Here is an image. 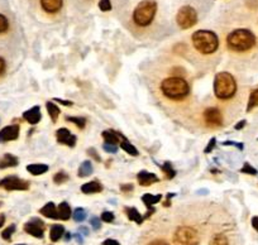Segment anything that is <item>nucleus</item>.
Wrapping results in <instances>:
<instances>
[{"instance_id": "obj_4", "label": "nucleus", "mask_w": 258, "mask_h": 245, "mask_svg": "<svg viewBox=\"0 0 258 245\" xmlns=\"http://www.w3.org/2000/svg\"><path fill=\"white\" fill-rule=\"evenodd\" d=\"M237 93V83L229 72L217 73L214 80V94L219 100H229Z\"/></svg>"}, {"instance_id": "obj_45", "label": "nucleus", "mask_w": 258, "mask_h": 245, "mask_svg": "<svg viewBox=\"0 0 258 245\" xmlns=\"http://www.w3.org/2000/svg\"><path fill=\"white\" fill-rule=\"evenodd\" d=\"M148 245H170L167 241H165V240H153V241H151Z\"/></svg>"}, {"instance_id": "obj_25", "label": "nucleus", "mask_w": 258, "mask_h": 245, "mask_svg": "<svg viewBox=\"0 0 258 245\" xmlns=\"http://www.w3.org/2000/svg\"><path fill=\"white\" fill-rule=\"evenodd\" d=\"M64 235V227L62 225H52L49 230V237L52 241H58Z\"/></svg>"}, {"instance_id": "obj_11", "label": "nucleus", "mask_w": 258, "mask_h": 245, "mask_svg": "<svg viewBox=\"0 0 258 245\" xmlns=\"http://www.w3.org/2000/svg\"><path fill=\"white\" fill-rule=\"evenodd\" d=\"M56 138H57V142L59 144H63V145H68V147L74 148L76 145V140L78 138L73 134L69 129L66 128H61L56 132Z\"/></svg>"}, {"instance_id": "obj_49", "label": "nucleus", "mask_w": 258, "mask_h": 245, "mask_svg": "<svg viewBox=\"0 0 258 245\" xmlns=\"http://www.w3.org/2000/svg\"><path fill=\"white\" fill-rule=\"evenodd\" d=\"M76 239V241L79 242V244H83L84 242V239H83V236H81V234L80 232H79V234H75V236H74Z\"/></svg>"}, {"instance_id": "obj_37", "label": "nucleus", "mask_w": 258, "mask_h": 245, "mask_svg": "<svg viewBox=\"0 0 258 245\" xmlns=\"http://www.w3.org/2000/svg\"><path fill=\"white\" fill-rule=\"evenodd\" d=\"M99 8L101 12H109L111 9L110 0H100L99 2Z\"/></svg>"}, {"instance_id": "obj_23", "label": "nucleus", "mask_w": 258, "mask_h": 245, "mask_svg": "<svg viewBox=\"0 0 258 245\" xmlns=\"http://www.w3.org/2000/svg\"><path fill=\"white\" fill-rule=\"evenodd\" d=\"M27 171L33 176H41L48 171V166L42 165V163H33V165L27 166Z\"/></svg>"}, {"instance_id": "obj_3", "label": "nucleus", "mask_w": 258, "mask_h": 245, "mask_svg": "<svg viewBox=\"0 0 258 245\" xmlns=\"http://www.w3.org/2000/svg\"><path fill=\"white\" fill-rule=\"evenodd\" d=\"M227 43L232 51L245 52L254 47L255 37L248 29H235L228 36Z\"/></svg>"}, {"instance_id": "obj_10", "label": "nucleus", "mask_w": 258, "mask_h": 245, "mask_svg": "<svg viewBox=\"0 0 258 245\" xmlns=\"http://www.w3.org/2000/svg\"><path fill=\"white\" fill-rule=\"evenodd\" d=\"M24 231L34 237L42 239L44 236V224L39 219H32L31 221L24 225Z\"/></svg>"}, {"instance_id": "obj_51", "label": "nucleus", "mask_w": 258, "mask_h": 245, "mask_svg": "<svg viewBox=\"0 0 258 245\" xmlns=\"http://www.w3.org/2000/svg\"><path fill=\"white\" fill-rule=\"evenodd\" d=\"M79 231H81V232H83V234L84 235H85V236H86V235H89V229H88V227H80V229H79Z\"/></svg>"}, {"instance_id": "obj_21", "label": "nucleus", "mask_w": 258, "mask_h": 245, "mask_svg": "<svg viewBox=\"0 0 258 245\" xmlns=\"http://www.w3.org/2000/svg\"><path fill=\"white\" fill-rule=\"evenodd\" d=\"M119 145H120L121 149H123L124 152L128 153V154L133 155V157H136V155H138L137 148H136L135 145L132 144V143L129 142V140L126 139V138L124 137V135L121 134V133H120V143H119Z\"/></svg>"}, {"instance_id": "obj_29", "label": "nucleus", "mask_w": 258, "mask_h": 245, "mask_svg": "<svg viewBox=\"0 0 258 245\" xmlns=\"http://www.w3.org/2000/svg\"><path fill=\"white\" fill-rule=\"evenodd\" d=\"M66 120L70 121V123H74V124L78 128H80V129H84L86 125V119L83 118V116H68Z\"/></svg>"}, {"instance_id": "obj_2", "label": "nucleus", "mask_w": 258, "mask_h": 245, "mask_svg": "<svg viewBox=\"0 0 258 245\" xmlns=\"http://www.w3.org/2000/svg\"><path fill=\"white\" fill-rule=\"evenodd\" d=\"M194 47L197 48L198 52L203 54H212L219 47V38L217 34L212 31H197L191 37Z\"/></svg>"}, {"instance_id": "obj_24", "label": "nucleus", "mask_w": 258, "mask_h": 245, "mask_svg": "<svg viewBox=\"0 0 258 245\" xmlns=\"http://www.w3.org/2000/svg\"><path fill=\"white\" fill-rule=\"evenodd\" d=\"M94 172V167L93 165H91L90 160H84L83 163H81V166L79 167V171H78V175L79 177H88V176L93 175Z\"/></svg>"}, {"instance_id": "obj_41", "label": "nucleus", "mask_w": 258, "mask_h": 245, "mask_svg": "<svg viewBox=\"0 0 258 245\" xmlns=\"http://www.w3.org/2000/svg\"><path fill=\"white\" fill-rule=\"evenodd\" d=\"M215 143H217V139H215V138H212V139H210V142L208 143L207 148H205V149H204V152L205 153H210V152H212V150L215 148Z\"/></svg>"}, {"instance_id": "obj_16", "label": "nucleus", "mask_w": 258, "mask_h": 245, "mask_svg": "<svg viewBox=\"0 0 258 245\" xmlns=\"http://www.w3.org/2000/svg\"><path fill=\"white\" fill-rule=\"evenodd\" d=\"M19 159L16 155L11 154V153H6L3 157L0 158V170H6V168L16 167L18 166Z\"/></svg>"}, {"instance_id": "obj_46", "label": "nucleus", "mask_w": 258, "mask_h": 245, "mask_svg": "<svg viewBox=\"0 0 258 245\" xmlns=\"http://www.w3.org/2000/svg\"><path fill=\"white\" fill-rule=\"evenodd\" d=\"M103 245H120V244L114 239H106L105 241L103 242Z\"/></svg>"}, {"instance_id": "obj_47", "label": "nucleus", "mask_w": 258, "mask_h": 245, "mask_svg": "<svg viewBox=\"0 0 258 245\" xmlns=\"http://www.w3.org/2000/svg\"><path fill=\"white\" fill-rule=\"evenodd\" d=\"M133 190V185H131V183H129V185H123V186H121V191H132Z\"/></svg>"}, {"instance_id": "obj_9", "label": "nucleus", "mask_w": 258, "mask_h": 245, "mask_svg": "<svg viewBox=\"0 0 258 245\" xmlns=\"http://www.w3.org/2000/svg\"><path fill=\"white\" fill-rule=\"evenodd\" d=\"M205 124L212 128H218L223 124L222 111L218 108H208L204 111Z\"/></svg>"}, {"instance_id": "obj_32", "label": "nucleus", "mask_w": 258, "mask_h": 245, "mask_svg": "<svg viewBox=\"0 0 258 245\" xmlns=\"http://www.w3.org/2000/svg\"><path fill=\"white\" fill-rule=\"evenodd\" d=\"M73 217L76 222H83L86 219V211L83 207H79L73 212Z\"/></svg>"}, {"instance_id": "obj_35", "label": "nucleus", "mask_w": 258, "mask_h": 245, "mask_svg": "<svg viewBox=\"0 0 258 245\" xmlns=\"http://www.w3.org/2000/svg\"><path fill=\"white\" fill-rule=\"evenodd\" d=\"M9 29V21L7 19L6 16L0 14V34L6 33Z\"/></svg>"}, {"instance_id": "obj_8", "label": "nucleus", "mask_w": 258, "mask_h": 245, "mask_svg": "<svg viewBox=\"0 0 258 245\" xmlns=\"http://www.w3.org/2000/svg\"><path fill=\"white\" fill-rule=\"evenodd\" d=\"M0 187L7 191H27L29 189V182L17 176H8L0 180Z\"/></svg>"}, {"instance_id": "obj_27", "label": "nucleus", "mask_w": 258, "mask_h": 245, "mask_svg": "<svg viewBox=\"0 0 258 245\" xmlns=\"http://www.w3.org/2000/svg\"><path fill=\"white\" fill-rule=\"evenodd\" d=\"M126 216H128L129 220L137 222L138 225L142 224L143 220H145V217H143L142 215L138 212V210L135 209V207H129V209H126Z\"/></svg>"}, {"instance_id": "obj_48", "label": "nucleus", "mask_w": 258, "mask_h": 245, "mask_svg": "<svg viewBox=\"0 0 258 245\" xmlns=\"http://www.w3.org/2000/svg\"><path fill=\"white\" fill-rule=\"evenodd\" d=\"M252 226L258 231V216H254L252 219Z\"/></svg>"}, {"instance_id": "obj_44", "label": "nucleus", "mask_w": 258, "mask_h": 245, "mask_svg": "<svg viewBox=\"0 0 258 245\" xmlns=\"http://www.w3.org/2000/svg\"><path fill=\"white\" fill-rule=\"evenodd\" d=\"M53 101H56V103H59V104H62V105H64V106H71L73 105V101H68V100H62V99H58V98H56V99H53Z\"/></svg>"}, {"instance_id": "obj_14", "label": "nucleus", "mask_w": 258, "mask_h": 245, "mask_svg": "<svg viewBox=\"0 0 258 245\" xmlns=\"http://www.w3.org/2000/svg\"><path fill=\"white\" fill-rule=\"evenodd\" d=\"M23 118H24V120L28 121L29 124H32V125L38 124V121L41 120V118H42L41 108H39V106H33V108H31L29 110L24 111Z\"/></svg>"}, {"instance_id": "obj_1", "label": "nucleus", "mask_w": 258, "mask_h": 245, "mask_svg": "<svg viewBox=\"0 0 258 245\" xmlns=\"http://www.w3.org/2000/svg\"><path fill=\"white\" fill-rule=\"evenodd\" d=\"M161 91L170 100H183L190 95V85L181 77H168L161 84Z\"/></svg>"}, {"instance_id": "obj_20", "label": "nucleus", "mask_w": 258, "mask_h": 245, "mask_svg": "<svg viewBox=\"0 0 258 245\" xmlns=\"http://www.w3.org/2000/svg\"><path fill=\"white\" fill-rule=\"evenodd\" d=\"M103 138L105 143H109V144L119 145V143H120V133L115 132V130H104Z\"/></svg>"}, {"instance_id": "obj_31", "label": "nucleus", "mask_w": 258, "mask_h": 245, "mask_svg": "<svg viewBox=\"0 0 258 245\" xmlns=\"http://www.w3.org/2000/svg\"><path fill=\"white\" fill-rule=\"evenodd\" d=\"M209 245H229V244H228V239L225 235L217 234L213 236L212 240H210Z\"/></svg>"}, {"instance_id": "obj_40", "label": "nucleus", "mask_w": 258, "mask_h": 245, "mask_svg": "<svg viewBox=\"0 0 258 245\" xmlns=\"http://www.w3.org/2000/svg\"><path fill=\"white\" fill-rule=\"evenodd\" d=\"M90 224L94 230H99L101 227V222L100 220H99V217H93V219L90 220Z\"/></svg>"}, {"instance_id": "obj_15", "label": "nucleus", "mask_w": 258, "mask_h": 245, "mask_svg": "<svg viewBox=\"0 0 258 245\" xmlns=\"http://www.w3.org/2000/svg\"><path fill=\"white\" fill-rule=\"evenodd\" d=\"M63 0H41V6L44 12L54 14L61 11Z\"/></svg>"}, {"instance_id": "obj_7", "label": "nucleus", "mask_w": 258, "mask_h": 245, "mask_svg": "<svg viewBox=\"0 0 258 245\" xmlns=\"http://www.w3.org/2000/svg\"><path fill=\"white\" fill-rule=\"evenodd\" d=\"M176 22L181 29H188L198 23V13L192 7L185 6L177 12Z\"/></svg>"}, {"instance_id": "obj_30", "label": "nucleus", "mask_w": 258, "mask_h": 245, "mask_svg": "<svg viewBox=\"0 0 258 245\" xmlns=\"http://www.w3.org/2000/svg\"><path fill=\"white\" fill-rule=\"evenodd\" d=\"M161 168H162V171L165 172L166 178H168V180H172V178L176 176V171L173 170L172 165H171L170 162H165L162 166H161Z\"/></svg>"}, {"instance_id": "obj_22", "label": "nucleus", "mask_w": 258, "mask_h": 245, "mask_svg": "<svg viewBox=\"0 0 258 245\" xmlns=\"http://www.w3.org/2000/svg\"><path fill=\"white\" fill-rule=\"evenodd\" d=\"M39 212H41V215H43V216L48 217V219H58V216H57V207L53 202H48V204L44 205V206L39 210Z\"/></svg>"}, {"instance_id": "obj_50", "label": "nucleus", "mask_w": 258, "mask_h": 245, "mask_svg": "<svg viewBox=\"0 0 258 245\" xmlns=\"http://www.w3.org/2000/svg\"><path fill=\"white\" fill-rule=\"evenodd\" d=\"M244 125H245V120H242V121H239V123H238V124L235 125V129H237V130L242 129V128L244 127Z\"/></svg>"}, {"instance_id": "obj_12", "label": "nucleus", "mask_w": 258, "mask_h": 245, "mask_svg": "<svg viewBox=\"0 0 258 245\" xmlns=\"http://www.w3.org/2000/svg\"><path fill=\"white\" fill-rule=\"evenodd\" d=\"M19 125H9L0 130V143L12 142V140L18 139L19 137Z\"/></svg>"}, {"instance_id": "obj_5", "label": "nucleus", "mask_w": 258, "mask_h": 245, "mask_svg": "<svg viewBox=\"0 0 258 245\" xmlns=\"http://www.w3.org/2000/svg\"><path fill=\"white\" fill-rule=\"evenodd\" d=\"M156 13H157L156 0H142L135 9L133 22L140 27H147L152 23Z\"/></svg>"}, {"instance_id": "obj_18", "label": "nucleus", "mask_w": 258, "mask_h": 245, "mask_svg": "<svg viewBox=\"0 0 258 245\" xmlns=\"http://www.w3.org/2000/svg\"><path fill=\"white\" fill-rule=\"evenodd\" d=\"M71 215H73V212H71L70 205L66 201L61 202V204L58 205V207H57V216H58V219L66 221V220L70 219Z\"/></svg>"}, {"instance_id": "obj_53", "label": "nucleus", "mask_w": 258, "mask_h": 245, "mask_svg": "<svg viewBox=\"0 0 258 245\" xmlns=\"http://www.w3.org/2000/svg\"><path fill=\"white\" fill-rule=\"evenodd\" d=\"M71 237H73V236H71L70 232H66V234H64V239H66V240H70Z\"/></svg>"}, {"instance_id": "obj_28", "label": "nucleus", "mask_w": 258, "mask_h": 245, "mask_svg": "<svg viewBox=\"0 0 258 245\" xmlns=\"http://www.w3.org/2000/svg\"><path fill=\"white\" fill-rule=\"evenodd\" d=\"M255 106H258V88L250 93L249 100H248L247 105V111H250L252 109H254Z\"/></svg>"}, {"instance_id": "obj_6", "label": "nucleus", "mask_w": 258, "mask_h": 245, "mask_svg": "<svg viewBox=\"0 0 258 245\" xmlns=\"http://www.w3.org/2000/svg\"><path fill=\"white\" fill-rule=\"evenodd\" d=\"M199 232L194 227L181 226L176 230L173 235V244L175 245H199Z\"/></svg>"}, {"instance_id": "obj_13", "label": "nucleus", "mask_w": 258, "mask_h": 245, "mask_svg": "<svg viewBox=\"0 0 258 245\" xmlns=\"http://www.w3.org/2000/svg\"><path fill=\"white\" fill-rule=\"evenodd\" d=\"M137 180L141 186L147 187V186H151V185H153V183L158 182L160 178H158L155 173L147 172V171H141V172L137 175Z\"/></svg>"}, {"instance_id": "obj_38", "label": "nucleus", "mask_w": 258, "mask_h": 245, "mask_svg": "<svg viewBox=\"0 0 258 245\" xmlns=\"http://www.w3.org/2000/svg\"><path fill=\"white\" fill-rule=\"evenodd\" d=\"M101 220L104 222H113L114 221V214L111 211H104L101 214Z\"/></svg>"}, {"instance_id": "obj_19", "label": "nucleus", "mask_w": 258, "mask_h": 245, "mask_svg": "<svg viewBox=\"0 0 258 245\" xmlns=\"http://www.w3.org/2000/svg\"><path fill=\"white\" fill-rule=\"evenodd\" d=\"M161 200H162V195L146 194V195H143V197H142L143 204H145L146 206L150 209V211H153V212H155V209H153V206H155L156 204H158Z\"/></svg>"}, {"instance_id": "obj_55", "label": "nucleus", "mask_w": 258, "mask_h": 245, "mask_svg": "<svg viewBox=\"0 0 258 245\" xmlns=\"http://www.w3.org/2000/svg\"><path fill=\"white\" fill-rule=\"evenodd\" d=\"M0 205H2V202H0Z\"/></svg>"}, {"instance_id": "obj_33", "label": "nucleus", "mask_w": 258, "mask_h": 245, "mask_svg": "<svg viewBox=\"0 0 258 245\" xmlns=\"http://www.w3.org/2000/svg\"><path fill=\"white\" fill-rule=\"evenodd\" d=\"M69 180V175L64 172H57L56 175L53 176V182L56 185H61V183H64Z\"/></svg>"}, {"instance_id": "obj_43", "label": "nucleus", "mask_w": 258, "mask_h": 245, "mask_svg": "<svg viewBox=\"0 0 258 245\" xmlns=\"http://www.w3.org/2000/svg\"><path fill=\"white\" fill-rule=\"evenodd\" d=\"M6 68H7V63H6V59L3 57H0V76L3 75L6 72Z\"/></svg>"}, {"instance_id": "obj_34", "label": "nucleus", "mask_w": 258, "mask_h": 245, "mask_svg": "<svg viewBox=\"0 0 258 245\" xmlns=\"http://www.w3.org/2000/svg\"><path fill=\"white\" fill-rule=\"evenodd\" d=\"M14 231H16V225H9V226L2 232V237H3L4 240H8L9 241V240L12 239V235L14 234Z\"/></svg>"}, {"instance_id": "obj_17", "label": "nucleus", "mask_w": 258, "mask_h": 245, "mask_svg": "<svg viewBox=\"0 0 258 245\" xmlns=\"http://www.w3.org/2000/svg\"><path fill=\"white\" fill-rule=\"evenodd\" d=\"M103 190V186L101 183L98 182V181H91V182L84 183L81 186V192L85 195H91V194H98Z\"/></svg>"}, {"instance_id": "obj_52", "label": "nucleus", "mask_w": 258, "mask_h": 245, "mask_svg": "<svg viewBox=\"0 0 258 245\" xmlns=\"http://www.w3.org/2000/svg\"><path fill=\"white\" fill-rule=\"evenodd\" d=\"M4 222H6V216H4V215H0V227L3 226Z\"/></svg>"}, {"instance_id": "obj_54", "label": "nucleus", "mask_w": 258, "mask_h": 245, "mask_svg": "<svg viewBox=\"0 0 258 245\" xmlns=\"http://www.w3.org/2000/svg\"><path fill=\"white\" fill-rule=\"evenodd\" d=\"M17 245H24V244H17Z\"/></svg>"}, {"instance_id": "obj_36", "label": "nucleus", "mask_w": 258, "mask_h": 245, "mask_svg": "<svg viewBox=\"0 0 258 245\" xmlns=\"http://www.w3.org/2000/svg\"><path fill=\"white\" fill-rule=\"evenodd\" d=\"M240 172L245 173V175H252V176L257 175V170L253 168L249 163H244V166H243V168L240 170Z\"/></svg>"}, {"instance_id": "obj_39", "label": "nucleus", "mask_w": 258, "mask_h": 245, "mask_svg": "<svg viewBox=\"0 0 258 245\" xmlns=\"http://www.w3.org/2000/svg\"><path fill=\"white\" fill-rule=\"evenodd\" d=\"M104 150L108 153H116L118 152V145H114V144H109V143H104L103 145Z\"/></svg>"}, {"instance_id": "obj_42", "label": "nucleus", "mask_w": 258, "mask_h": 245, "mask_svg": "<svg viewBox=\"0 0 258 245\" xmlns=\"http://www.w3.org/2000/svg\"><path fill=\"white\" fill-rule=\"evenodd\" d=\"M88 153H89V154L91 155V157L94 158V159L96 160V162H101V158L99 157V155H98V153H96L95 148H89V149H88Z\"/></svg>"}, {"instance_id": "obj_26", "label": "nucleus", "mask_w": 258, "mask_h": 245, "mask_svg": "<svg viewBox=\"0 0 258 245\" xmlns=\"http://www.w3.org/2000/svg\"><path fill=\"white\" fill-rule=\"evenodd\" d=\"M46 108H47V111H48L49 118L52 119V121H53V123H56L57 119H58V116H59V113H61L59 108L56 105V104H53V101H47Z\"/></svg>"}]
</instances>
